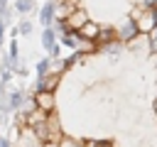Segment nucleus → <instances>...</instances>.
<instances>
[{
  "mask_svg": "<svg viewBox=\"0 0 157 147\" xmlns=\"http://www.w3.org/2000/svg\"><path fill=\"white\" fill-rule=\"evenodd\" d=\"M132 20H135L140 34H150L152 29H157V10H155L152 5H147V7H137V12H135Z\"/></svg>",
  "mask_w": 157,
  "mask_h": 147,
  "instance_id": "f257e3e1",
  "label": "nucleus"
},
{
  "mask_svg": "<svg viewBox=\"0 0 157 147\" xmlns=\"http://www.w3.org/2000/svg\"><path fill=\"white\" fill-rule=\"evenodd\" d=\"M86 20H88V15H86L81 7H76V10H74V12H71L66 20H61L59 24H61V29H64V32H76V29H78V27H81Z\"/></svg>",
  "mask_w": 157,
  "mask_h": 147,
  "instance_id": "f03ea898",
  "label": "nucleus"
},
{
  "mask_svg": "<svg viewBox=\"0 0 157 147\" xmlns=\"http://www.w3.org/2000/svg\"><path fill=\"white\" fill-rule=\"evenodd\" d=\"M15 147H44V142L37 137V132L29 127V125H25L22 130H20V137H17V145Z\"/></svg>",
  "mask_w": 157,
  "mask_h": 147,
  "instance_id": "7ed1b4c3",
  "label": "nucleus"
},
{
  "mask_svg": "<svg viewBox=\"0 0 157 147\" xmlns=\"http://www.w3.org/2000/svg\"><path fill=\"white\" fill-rule=\"evenodd\" d=\"M34 105L39 108V110H44V113H54V93L52 91H44V88H39L37 93H34Z\"/></svg>",
  "mask_w": 157,
  "mask_h": 147,
  "instance_id": "20e7f679",
  "label": "nucleus"
},
{
  "mask_svg": "<svg viewBox=\"0 0 157 147\" xmlns=\"http://www.w3.org/2000/svg\"><path fill=\"white\" fill-rule=\"evenodd\" d=\"M78 7V0H59V2H54V20H66L74 10Z\"/></svg>",
  "mask_w": 157,
  "mask_h": 147,
  "instance_id": "39448f33",
  "label": "nucleus"
},
{
  "mask_svg": "<svg viewBox=\"0 0 157 147\" xmlns=\"http://www.w3.org/2000/svg\"><path fill=\"white\" fill-rule=\"evenodd\" d=\"M98 29H101V24H96V22H91V20H86L78 29H76V34L81 37V39H86V42H96V37H98Z\"/></svg>",
  "mask_w": 157,
  "mask_h": 147,
  "instance_id": "423d86ee",
  "label": "nucleus"
},
{
  "mask_svg": "<svg viewBox=\"0 0 157 147\" xmlns=\"http://www.w3.org/2000/svg\"><path fill=\"white\" fill-rule=\"evenodd\" d=\"M137 34H140V32H137V24H135V20H128V22L123 24V29H120V39H123V42H132Z\"/></svg>",
  "mask_w": 157,
  "mask_h": 147,
  "instance_id": "0eeeda50",
  "label": "nucleus"
},
{
  "mask_svg": "<svg viewBox=\"0 0 157 147\" xmlns=\"http://www.w3.org/2000/svg\"><path fill=\"white\" fill-rule=\"evenodd\" d=\"M42 44H44V47L49 49V54H52V56H56V51H59V47L54 44V32H52L49 27H47V29H44V34H42Z\"/></svg>",
  "mask_w": 157,
  "mask_h": 147,
  "instance_id": "6e6552de",
  "label": "nucleus"
},
{
  "mask_svg": "<svg viewBox=\"0 0 157 147\" xmlns=\"http://www.w3.org/2000/svg\"><path fill=\"white\" fill-rule=\"evenodd\" d=\"M42 81H39V88H44V91H54L56 88V83H59V74H52L49 78L47 76H39Z\"/></svg>",
  "mask_w": 157,
  "mask_h": 147,
  "instance_id": "1a4fd4ad",
  "label": "nucleus"
},
{
  "mask_svg": "<svg viewBox=\"0 0 157 147\" xmlns=\"http://www.w3.org/2000/svg\"><path fill=\"white\" fill-rule=\"evenodd\" d=\"M39 17H42V24H47V27H49V22L54 20V5L49 2L47 7H42V15H39Z\"/></svg>",
  "mask_w": 157,
  "mask_h": 147,
  "instance_id": "9d476101",
  "label": "nucleus"
},
{
  "mask_svg": "<svg viewBox=\"0 0 157 147\" xmlns=\"http://www.w3.org/2000/svg\"><path fill=\"white\" fill-rule=\"evenodd\" d=\"M113 37H115V32H113V29L101 27V29H98V37H96V44H98V42H108V39H113Z\"/></svg>",
  "mask_w": 157,
  "mask_h": 147,
  "instance_id": "9b49d317",
  "label": "nucleus"
},
{
  "mask_svg": "<svg viewBox=\"0 0 157 147\" xmlns=\"http://www.w3.org/2000/svg\"><path fill=\"white\" fill-rule=\"evenodd\" d=\"M20 12H29L32 7H34V0H17V5H15Z\"/></svg>",
  "mask_w": 157,
  "mask_h": 147,
  "instance_id": "f8f14e48",
  "label": "nucleus"
},
{
  "mask_svg": "<svg viewBox=\"0 0 157 147\" xmlns=\"http://www.w3.org/2000/svg\"><path fill=\"white\" fill-rule=\"evenodd\" d=\"M59 147H83V145H78V142H74V140H66V137H64V140L59 137Z\"/></svg>",
  "mask_w": 157,
  "mask_h": 147,
  "instance_id": "ddd939ff",
  "label": "nucleus"
},
{
  "mask_svg": "<svg viewBox=\"0 0 157 147\" xmlns=\"http://www.w3.org/2000/svg\"><path fill=\"white\" fill-rule=\"evenodd\" d=\"M20 100H22V96H20V93H12V96H10V108H17Z\"/></svg>",
  "mask_w": 157,
  "mask_h": 147,
  "instance_id": "4468645a",
  "label": "nucleus"
},
{
  "mask_svg": "<svg viewBox=\"0 0 157 147\" xmlns=\"http://www.w3.org/2000/svg\"><path fill=\"white\" fill-rule=\"evenodd\" d=\"M29 32H32V24L29 22H22L20 24V34H29Z\"/></svg>",
  "mask_w": 157,
  "mask_h": 147,
  "instance_id": "2eb2a0df",
  "label": "nucleus"
},
{
  "mask_svg": "<svg viewBox=\"0 0 157 147\" xmlns=\"http://www.w3.org/2000/svg\"><path fill=\"white\" fill-rule=\"evenodd\" d=\"M47 66H49V61H47V59H44V61H39V69H37V71H39V76H47Z\"/></svg>",
  "mask_w": 157,
  "mask_h": 147,
  "instance_id": "dca6fc26",
  "label": "nucleus"
},
{
  "mask_svg": "<svg viewBox=\"0 0 157 147\" xmlns=\"http://www.w3.org/2000/svg\"><path fill=\"white\" fill-rule=\"evenodd\" d=\"M135 2V7H147V5H152V0H132Z\"/></svg>",
  "mask_w": 157,
  "mask_h": 147,
  "instance_id": "f3484780",
  "label": "nucleus"
},
{
  "mask_svg": "<svg viewBox=\"0 0 157 147\" xmlns=\"http://www.w3.org/2000/svg\"><path fill=\"white\" fill-rule=\"evenodd\" d=\"M150 34H152V42H150V44H152V49H155V51H157V29H152V32H150Z\"/></svg>",
  "mask_w": 157,
  "mask_h": 147,
  "instance_id": "a211bd4d",
  "label": "nucleus"
},
{
  "mask_svg": "<svg viewBox=\"0 0 157 147\" xmlns=\"http://www.w3.org/2000/svg\"><path fill=\"white\" fill-rule=\"evenodd\" d=\"M10 56H12V59H17V47H15V44H10Z\"/></svg>",
  "mask_w": 157,
  "mask_h": 147,
  "instance_id": "6ab92c4d",
  "label": "nucleus"
},
{
  "mask_svg": "<svg viewBox=\"0 0 157 147\" xmlns=\"http://www.w3.org/2000/svg\"><path fill=\"white\" fill-rule=\"evenodd\" d=\"M2 10H5V0H0V15H2Z\"/></svg>",
  "mask_w": 157,
  "mask_h": 147,
  "instance_id": "aec40b11",
  "label": "nucleus"
},
{
  "mask_svg": "<svg viewBox=\"0 0 157 147\" xmlns=\"http://www.w3.org/2000/svg\"><path fill=\"white\" fill-rule=\"evenodd\" d=\"M0 44H2V22H0Z\"/></svg>",
  "mask_w": 157,
  "mask_h": 147,
  "instance_id": "412c9836",
  "label": "nucleus"
},
{
  "mask_svg": "<svg viewBox=\"0 0 157 147\" xmlns=\"http://www.w3.org/2000/svg\"><path fill=\"white\" fill-rule=\"evenodd\" d=\"M155 110H157V103H155Z\"/></svg>",
  "mask_w": 157,
  "mask_h": 147,
  "instance_id": "4be33fe9",
  "label": "nucleus"
}]
</instances>
